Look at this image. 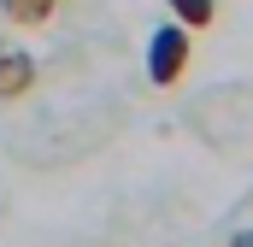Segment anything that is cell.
I'll list each match as a JSON object with an SVG mask.
<instances>
[{
	"mask_svg": "<svg viewBox=\"0 0 253 247\" xmlns=\"http://www.w3.org/2000/svg\"><path fill=\"white\" fill-rule=\"evenodd\" d=\"M189 59H194V30L189 24H159L153 36H147V82L153 88H177L183 77H189Z\"/></svg>",
	"mask_w": 253,
	"mask_h": 247,
	"instance_id": "1",
	"label": "cell"
},
{
	"mask_svg": "<svg viewBox=\"0 0 253 247\" xmlns=\"http://www.w3.org/2000/svg\"><path fill=\"white\" fill-rule=\"evenodd\" d=\"M36 59L30 53H18V47H0V100H24L30 88H36Z\"/></svg>",
	"mask_w": 253,
	"mask_h": 247,
	"instance_id": "2",
	"label": "cell"
},
{
	"mask_svg": "<svg viewBox=\"0 0 253 247\" xmlns=\"http://www.w3.org/2000/svg\"><path fill=\"white\" fill-rule=\"evenodd\" d=\"M0 18L12 30H47L59 18V0H0Z\"/></svg>",
	"mask_w": 253,
	"mask_h": 247,
	"instance_id": "3",
	"label": "cell"
},
{
	"mask_svg": "<svg viewBox=\"0 0 253 247\" xmlns=\"http://www.w3.org/2000/svg\"><path fill=\"white\" fill-rule=\"evenodd\" d=\"M165 12L189 30H212L218 24V0H165Z\"/></svg>",
	"mask_w": 253,
	"mask_h": 247,
	"instance_id": "4",
	"label": "cell"
},
{
	"mask_svg": "<svg viewBox=\"0 0 253 247\" xmlns=\"http://www.w3.org/2000/svg\"><path fill=\"white\" fill-rule=\"evenodd\" d=\"M224 247H253V224H248V230H236V236H230Z\"/></svg>",
	"mask_w": 253,
	"mask_h": 247,
	"instance_id": "5",
	"label": "cell"
},
{
	"mask_svg": "<svg viewBox=\"0 0 253 247\" xmlns=\"http://www.w3.org/2000/svg\"><path fill=\"white\" fill-rule=\"evenodd\" d=\"M0 47H6V36H0Z\"/></svg>",
	"mask_w": 253,
	"mask_h": 247,
	"instance_id": "6",
	"label": "cell"
}]
</instances>
